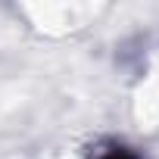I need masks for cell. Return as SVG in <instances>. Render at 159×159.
I'll list each match as a JSON object with an SVG mask.
<instances>
[{
  "mask_svg": "<svg viewBox=\"0 0 159 159\" xmlns=\"http://www.w3.org/2000/svg\"><path fill=\"white\" fill-rule=\"evenodd\" d=\"M97 159H140V156H137V153H131V150H125V147H112V150L100 153Z\"/></svg>",
  "mask_w": 159,
  "mask_h": 159,
  "instance_id": "cell-1",
  "label": "cell"
}]
</instances>
